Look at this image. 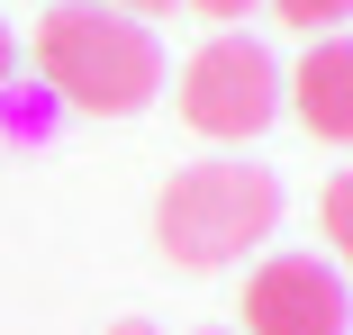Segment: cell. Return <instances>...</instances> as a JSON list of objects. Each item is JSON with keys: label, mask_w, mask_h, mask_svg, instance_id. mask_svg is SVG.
<instances>
[{"label": "cell", "mask_w": 353, "mask_h": 335, "mask_svg": "<svg viewBox=\"0 0 353 335\" xmlns=\"http://www.w3.org/2000/svg\"><path fill=\"white\" fill-rule=\"evenodd\" d=\"M326 245H335V272H353V163L326 181Z\"/></svg>", "instance_id": "6"}, {"label": "cell", "mask_w": 353, "mask_h": 335, "mask_svg": "<svg viewBox=\"0 0 353 335\" xmlns=\"http://www.w3.org/2000/svg\"><path fill=\"white\" fill-rule=\"evenodd\" d=\"M199 19H218V28H236V19H254V0H190Z\"/></svg>", "instance_id": "8"}, {"label": "cell", "mask_w": 353, "mask_h": 335, "mask_svg": "<svg viewBox=\"0 0 353 335\" xmlns=\"http://www.w3.org/2000/svg\"><path fill=\"white\" fill-rule=\"evenodd\" d=\"M353 290L317 254H263L245 281V335H344Z\"/></svg>", "instance_id": "4"}, {"label": "cell", "mask_w": 353, "mask_h": 335, "mask_svg": "<svg viewBox=\"0 0 353 335\" xmlns=\"http://www.w3.org/2000/svg\"><path fill=\"white\" fill-rule=\"evenodd\" d=\"M272 227H281V181H272V163H236V154L181 163L154 199V245L181 272H227Z\"/></svg>", "instance_id": "2"}, {"label": "cell", "mask_w": 353, "mask_h": 335, "mask_svg": "<svg viewBox=\"0 0 353 335\" xmlns=\"http://www.w3.org/2000/svg\"><path fill=\"white\" fill-rule=\"evenodd\" d=\"M109 335H154V326H145V317H118V326H109Z\"/></svg>", "instance_id": "11"}, {"label": "cell", "mask_w": 353, "mask_h": 335, "mask_svg": "<svg viewBox=\"0 0 353 335\" xmlns=\"http://www.w3.org/2000/svg\"><path fill=\"white\" fill-rule=\"evenodd\" d=\"M272 10H281V19H290L299 37H335V28L353 19V0H272Z\"/></svg>", "instance_id": "7"}, {"label": "cell", "mask_w": 353, "mask_h": 335, "mask_svg": "<svg viewBox=\"0 0 353 335\" xmlns=\"http://www.w3.org/2000/svg\"><path fill=\"white\" fill-rule=\"evenodd\" d=\"M281 118V63L263 37L245 28H218L190 63H181V127L208 145H245Z\"/></svg>", "instance_id": "3"}, {"label": "cell", "mask_w": 353, "mask_h": 335, "mask_svg": "<svg viewBox=\"0 0 353 335\" xmlns=\"http://www.w3.org/2000/svg\"><path fill=\"white\" fill-rule=\"evenodd\" d=\"M281 100L299 109V127L317 145H353V37H308V54L281 82Z\"/></svg>", "instance_id": "5"}, {"label": "cell", "mask_w": 353, "mask_h": 335, "mask_svg": "<svg viewBox=\"0 0 353 335\" xmlns=\"http://www.w3.org/2000/svg\"><path fill=\"white\" fill-rule=\"evenodd\" d=\"M10 63H19V45H10V28H0V91H10Z\"/></svg>", "instance_id": "10"}, {"label": "cell", "mask_w": 353, "mask_h": 335, "mask_svg": "<svg viewBox=\"0 0 353 335\" xmlns=\"http://www.w3.org/2000/svg\"><path fill=\"white\" fill-rule=\"evenodd\" d=\"M91 10H118V19H163L172 0H91Z\"/></svg>", "instance_id": "9"}, {"label": "cell", "mask_w": 353, "mask_h": 335, "mask_svg": "<svg viewBox=\"0 0 353 335\" xmlns=\"http://www.w3.org/2000/svg\"><path fill=\"white\" fill-rule=\"evenodd\" d=\"M37 73L82 118H136L163 91V45H154L145 19L91 10V0H54L37 19Z\"/></svg>", "instance_id": "1"}]
</instances>
